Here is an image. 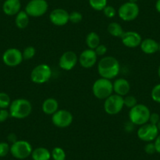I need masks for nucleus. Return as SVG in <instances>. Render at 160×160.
<instances>
[{
	"label": "nucleus",
	"instance_id": "f257e3e1",
	"mask_svg": "<svg viewBox=\"0 0 160 160\" xmlns=\"http://www.w3.org/2000/svg\"><path fill=\"white\" fill-rule=\"evenodd\" d=\"M98 72L101 78H107L109 80L113 79L120 72L119 62L114 57H104L98 62Z\"/></svg>",
	"mask_w": 160,
	"mask_h": 160
},
{
	"label": "nucleus",
	"instance_id": "f03ea898",
	"mask_svg": "<svg viewBox=\"0 0 160 160\" xmlns=\"http://www.w3.org/2000/svg\"><path fill=\"white\" fill-rule=\"evenodd\" d=\"M10 115L17 119H24L32 112V103L24 98H18L11 102L10 105Z\"/></svg>",
	"mask_w": 160,
	"mask_h": 160
},
{
	"label": "nucleus",
	"instance_id": "7ed1b4c3",
	"mask_svg": "<svg viewBox=\"0 0 160 160\" xmlns=\"http://www.w3.org/2000/svg\"><path fill=\"white\" fill-rule=\"evenodd\" d=\"M150 115V109L148 106L143 104H138L130 110L129 118L133 125L140 127L149 122Z\"/></svg>",
	"mask_w": 160,
	"mask_h": 160
},
{
	"label": "nucleus",
	"instance_id": "20e7f679",
	"mask_svg": "<svg viewBox=\"0 0 160 160\" xmlns=\"http://www.w3.org/2000/svg\"><path fill=\"white\" fill-rule=\"evenodd\" d=\"M92 90L95 98L105 100L113 93V82L112 80L101 77L93 82Z\"/></svg>",
	"mask_w": 160,
	"mask_h": 160
},
{
	"label": "nucleus",
	"instance_id": "39448f33",
	"mask_svg": "<svg viewBox=\"0 0 160 160\" xmlns=\"http://www.w3.org/2000/svg\"><path fill=\"white\" fill-rule=\"evenodd\" d=\"M52 76V70L48 64H41L35 66L30 74V78L35 84H43L48 82Z\"/></svg>",
	"mask_w": 160,
	"mask_h": 160
},
{
	"label": "nucleus",
	"instance_id": "423d86ee",
	"mask_svg": "<svg viewBox=\"0 0 160 160\" xmlns=\"http://www.w3.org/2000/svg\"><path fill=\"white\" fill-rule=\"evenodd\" d=\"M33 151L32 144L27 141L18 140L10 146V153L18 159H25L28 158Z\"/></svg>",
	"mask_w": 160,
	"mask_h": 160
},
{
	"label": "nucleus",
	"instance_id": "0eeeda50",
	"mask_svg": "<svg viewBox=\"0 0 160 160\" xmlns=\"http://www.w3.org/2000/svg\"><path fill=\"white\" fill-rule=\"evenodd\" d=\"M124 107L123 97L115 93L106 98L104 103V112L111 115H115L119 113Z\"/></svg>",
	"mask_w": 160,
	"mask_h": 160
},
{
	"label": "nucleus",
	"instance_id": "6e6552de",
	"mask_svg": "<svg viewBox=\"0 0 160 160\" xmlns=\"http://www.w3.org/2000/svg\"><path fill=\"white\" fill-rule=\"evenodd\" d=\"M49 5L47 0H30L24 11L32 18L42 17L48 11Z\"/></svg>",
	"mask_w": 160,
	"mask_h": 160
},
{
	"label": "nucleus",
	"instance_id": "1a4fd4ad",
	"mask_svg": "<svg viewBox=\"0 0 160 160\" xmlns=\"http://www.w3.org/2000/svg\"><path fill=\"white\" fill-rule=\"evenodd\" d=\"M140 9L138 3L127 2L120 6L118 10V15L124 21H132L137 19L139 15Z\"/></svg>",
	"mask_w": 160,
	"mask_h": 160
},
{
	"label": "nucleus",
	"instance_id": "9d476101",
	"mask_svg": "<svg viewBox=\"0 0 160 160\" xmlns=\"http://www.w3.org/2000/svg\"><path fill=\"white\" fill-rule=\"evenodd\" d=\"M158 127L156 125L148 122L142 126H140L139 129L138 130L137 134L138 138L144 142H152L158 137Z\"/></svg>",
	"mask_w": 160,
	"mask_h": 160
},
{
	"label": "nucleus",
	"instance_id": "9b49d317",
	"mask_svg": "<svg viewBox=\"0 0 160 160\" xmlns=\"http://www.w3.org/2000/svg\"><path fill=\"white\" fill-rule=\"evenodd\" d=\"M73 115L65 109L58 110L52 115V122L58 128H66L73 122Z\"/></svg>",
	"mask_w": 160,
	"mask_h": 160
},
{
	"label": "nucleus",
	"instance_id": "f8f14e48",
	"mask_svg": "<svg viewBox=\"0 0 160 160\" xmlns=\"http://www.w3.org/2000/svg\"><path fill=\"white\" fill-rule=\"evenodd\" d=\"M22 52L17 48L7 49L2 55V61L9 67H16L22 63Z\"/></svg>",
	"mask_w": 160,
	"mask_h": 160
},
{
	"label": "nucleus",
	"instance_id": "ddd939ff",
	"mask_svg": "<svg viewBox=\"0 0 160 160\" xmlns=\"http://www.w3.org/2000/svg\"><path fill=\"white\" fill-rule=\"evenodd\" d=\"M78 58L73 51H66L59 59V67L64 71H71L75 67Z\"/></svg>",
	"mask_w": 160,
	"mask_h": 160
},
{
	"label": "nucleus",
	"instance_id": "4468645a",
	"mask_svg": "<svg viewBox=\"0 0 160 160\" xmlns=\"http://www.w3.org/2000/svg\"><path fill=\"white\" fill-rule=\"evenodd\" d=\"M50 21L55 26H64L69 22V13L62 8H57L50 13Z\"/></svg>",
	"mask_w": 160,
	"mask_h": 160
},
{
	"label": "nucleus",
	"instance_id": "2eb2a0df",
	"mask_svg": "<svg viewBox=\"0 0 160 160\" xmlns=\"http://www.w3.org/2000/svg\"><path fill=\"white\" fill-rule=\"evenodd\" d=\"M98 55L94 50L87 49L81 53L78 58V62L83 68H91L96 64L98 61Z\"/></svg>",
	"mask_w": 160,
	"mask_h": 160
},
{
	"label": "nucleus",
	"instance_id": "dca6fc26",
	"mask_svg": "<svg viewBox=\"0 0 160 160\" xmlns=\"http://www.w3.org/2000/svg\"><path fill=\"white\" fill-rule=\"evenodd\" d=\"M120 38L122 40V44L129 48H136V47H140L142 42L141 35L134 31L124 32L123 35Z\"/></svg>",
	"mask_w": 160,
	"mask_h": 160
},
{
	"label": "nucleus",
	"instance_id": "f3484780",
	"mask_svg": "<svg viewBox=\"0 0 160 160\" xmlns=\"http://www.w3.org/2000/svg\"><path fill=\"white\" fill-rule=\"evenodd\" d=\"M113 91L115 94L125 97L130 91V84L128 80L123 78H117L113 82Z\"/></svg>",
	"mask_w": 160,
	"mask_h": 160
},
{
	"label": "nucleus",
	"instance_id": "a211bd4d",
	"mask_svg": "<svg viewBox=\"0 0 160 160\" xmlns=\"http://www.w3.org/2000/svg\"><path fill=\"white\" fill-rule=\"evenodd\" d=\"M140 47L141 51L145 54H154L159 50V43L153 38H148L142 39Z\"/></svg>",
	"mask_w": 160,
	"mask_h": 160
},
{
	"label": "nucleus",
	"instance_id": "6ab92c4d",
	"mask_svg": "<svg viewBox=\"0 0 160 160\" xmlns=\"http://www.w3.org/2000/svg\"><path fill=\"white\" fill-rule=\"evenodd\" d=\"M21 4L20 0H6L2 5L4 13L8 16H16L21 11Z\"/></svg>",
	"mask_w": 160,
	"mask_h": 160
},
{
	"label": "nucleus",
	"instance_id": "aec40b11",
	"mask_svg": "<svg viewBox=\"0 0 160 160\" xmlns=\"http://www.w3.org/2000/svg\"><path fill=\"white\" fill-rule=\"evenodd\" d=\"M58 107H59L58 101L53 98L46 99L42 104V112L46 115H53L58 110Z\"/></svg>",
	"mask_w": 160,
	"mask_h": 160
},
{
	"label": "nucleus",
	"instance_id": "412c9836",
	"mask_svg": "<svg viewBox=\"0 0 160 160\" xmlns=\"http://www.w3.org/2000/svg\"><path fill=\"white\" fill-rule=\"evenodd\" d=\"M31 156L33 160H50L51 152L46 148L38 147L32 151Z\"/></svg>",
	"mask_w": 160,
	"mask_h": 160
},
{
	"label": "nucleus",
	"instance_id": "4be33fe9",
	"mask_svg": "<svg viewBox=\"0 0 160 160\" xmlns=\"http://www.w3.org/2000/svg\"><path fill=\"white\" fill-rule=\"evenodd\" d=\"M30 21V17L24 10H21L15 18V24L20 29H24L28 27Z\"/></svg>",
	"mask_w": 160,
	"mask_h": 160
},
{
	"label": "nucleus",
	"instance_id": "5701e85b",
	"mask_svg": "<svg viewBox=\"0 0 160 160\" xmlns=\"http://www.w3.org/2000/svg\"><path fill=\"white\" fill-rule=\"evenodd\" d=\"M86 44L88 49L95 50L101 44V38L97 32H90L86 37Z\"/></svg>",
	"mask_w": 160,
	"mask_h": 160
},
{
	"label": "nucleus",
	"instance_id": "b1692460",
	"mask_svg": "<svg viewBox=\"0 0 160 160\" xmlns=\"http://www.w3.org/2000/svg\"><path fill=\"white\" fill-rule=\"evenodd\" d=\"M107 29L111 35H112L113 37H116V38H121L122 35H123L124 32H125L122 26L117 22L110 23L108 26Z\"/></svg>",
	"mask_w": 160,
	"mask_h": 160
},
{
	"label": "nucleus",
	"instance_id": "393cba45",
	"mask_svg": "<svg viewBox=\"0 0 160 160\" xmlns=\"http://www.w3.org/2000/svg\"><path fill=\"white\" fill-rule=\"evenodd\" d=\"M90 7L97 11H102L108 6V0H89Z\"/></svg>",
	"mask_w": 160,
	"mask_h": 160
},
{
	"label": "nucleus",
	"instance_id": "a878e982",
	"mask_svg": "<svg viewBox=\"0 0 160 160\" xmlns=\"http://www.w3.org/2000/svg\"><path fill=\"white\" fill-rule=\"evenodd\" d=\"M51 157L53 160H65L66 153L61 147H55L51 152Z\"/></svg>",
	"mask_w": 160,
	"mask_h": 160
},
{
	"label": "nucleus",
	"instance_id": "bb28decb",
	"mask_svg": "<svg viewBox=\"0 0 160 160\" xmlns=\"http://www.w3.org/2000/svg\"><path fill=\"white\" fill-rule=\"evenodd\" d=\"M11 100L7 93L0 92V109H7L10 108Z\"/></svg>",
	"mask_w": 160,
	"mask_h": 160
},
{
	"label": "nucleus",
	"instance_id": "cd10ccee",
	"mask_svg": "<svg viewBox=\"0 0 160 160\" xmlns=\"http://www.w3.org/2000/svg\"><path fill=\"white\" fill-rule=\"evenodd\" d=\"M35 53H36V50L32 46H29L27 47L22 52L23 58L24 60H31L35 57Z\"/></svg>",
	"mask_w": 160,
	"mask_h": 160
},
{
	"label": "nucleus",
	"instance_id": "c85d7f7f",
	"mask_svg": "<svg viewBox=\"0 0 160 160\" xmlns=\"http://www.w3.org/2000/svg\"><path fill=\"white\" fill-rule=\"evenodd\" d=\"M124 101V106H126L128 108L131 109L132 108L134 107L135 105L138 104V100L134 96L132 95H127L123 98Z\"/></svg>",
	"mask_w": 160,
	"mask_h": 160
},
{
	"label": "nucleus",
	"instance_id": "c756f323",
	"mask_svg": "<svg viewBox=\"0 0 160 160\" xmlns=\"http://www.w3.org/2000/svg\"><path fill=\"white\" fill-rule=\"evenodd\" d=\"M82 13L78 11H73L69 13V22L72 24H78L82 21Z\"/></svg>",
	"mask_w": 160,
	"mask_h": 160
},
{
	"label": "nucleus",
	"instance_id": "7c9ffc66",
	"mask_svg": "<svg viewBox=\"0 0 160 160\" xmlns=\"http://www.w3.org/2000/svg\"><path fill=\"white\" fill-rule=\"evenodd\" d=\"M151 97L155 102L160 104V83L157 84L152 88Z\"/></svg>",
	"mask_w": 160,
	"mask_h": 160
},
{
	"label": "nucleus",
	"instance_id": "2f4dec72",
	"mask_svg": "<svg viewBox=\"0 0 160 160\" xmlns=\"http://www.w3.org/2000/svg\"><path fill=\"white\" fill-rule=\"evenodd\" d=\"M10 152V146L7 142H0V158L5 157Z\"/></svg>",
	"mask_w": 160,
	"mask_h": 160
},
{
	"label": "nucleus",
	"instance_id": "473e14b6",
	"mask_svg": "<svg viewBox=\"0 0 160 160\" xmlns=\"http://www.w3.org/2000/svg\"><path fill=\"white\" fill-rule=\"evenodd\" d=\"M104 16L108 18H113L116 15V10L112 6H107L104 10H102Z\"/></svg>",
	"mask_w": 160,
	"mask_h": 160
},
{
	"label": "nucleus",
	"instance_id": "72a5a7b5",
	"mask_svg": "<svg viewBox=\"0 0 160 160\" xmlns=\"http://www.w3.org/2000/svg\"><path fill=\"white\" fill-rule=\"evenodd\" d=\"M94 51L95 53H97V55H98V57H103L106 54V53H107L108 51V49L106 46L103 45V44H100V45L95 49Z\"/></svg>",
	"mask_w": 160,
	"mask_h": 160
},
{
	"label": "nucleus",
	"instance_id": "f704fd0d",
	"mask_svg": "<svg viewBox=\"0 0 160 160\" xmlns=\"http://www.w3.org/2000/svg\"><path fill=\"white\" fill-rule=\"evenodd\" d=\"M144 152L148 155H152V154L155 153L156 150H155V144L152 142H148V144L144 146Z\"/></svg>",
	"mask_w": 160,
	"mask_h": 160
},
{
	"label": "nucleus",
	"instance_id": "c9c22d12",
	"mask_svg": "<svg viewBox=\"0 0 160 160\" xmlns=\"http://www.w3.org/2000/svg\"><path fill=\"white\" fill-rule=\"evenodd\" d=\"M160 121V115L158 113H151L150 118H149V122L150 123L153 124V125H156L158 123V122Z\"/></svg>",
	"mask_w": 160,
	"mask_h": 160
},
{
	"label": "nucleus",
	"instance_id": "e433bc0d",
	"mask_svg": "<svg viewBox=\"0 0 160 160\" xmlns=\"http://www.w3.org/2000/svg\"><path fill=\"white\" fill-rule=\"evenodd\" d=\"M10 116V112L7 109H0V122H5Z\"/></svg>",
	"mask_w": 160,
	"mask_h": 160
},
{
	"label": "nucleus",
	"instance_id": "4c0bfd02",
	"mask_svg": "<svg viewBox=\"0 0 160 160\" xmlns=\"http://www.w3.org/2000/svg\"><path fill=\"white\" fill-rule=\"evenodd\" d=\"M154 144H155L156 152L160 154V134H158V137L155 138V140L154 141Z\"/></svg>",
	"mask_w": 160,
	"mask_h": 160
},
{
	"label": "nucleus",
	"instance_id": "58836bf2",
	"mask_svg": "<svg viewBox=\"0 0 160 160\" xmlns=\"http://www.w3.org/2000/svg\"><path fill=\"white\" fill-rule=\"evenodd\" d=\"M8 140L10 142L12 143V144L14 142H16V141H18L16 134H14V133H10V134L8 136Z\"/></svg>",
	"mask_w": 160,
	"mask_h": 160
},
{
	"label": "nucleus",
	"instance_id": "ea45409f",
	"mask_svg": "<svg viewBox=\"0 0 160 160\" xmlns=\"http://www.w3.org/2000/svg\"><path fill=\"white\" fill-rule=\"evenodd\" d=\"M155 10L158 13H160V0H157L155 2Z\"/></svg>",
	"mask_w": 160,
	"mask_h": 160
},
{
	"label": "nucleus",
	"instance_id": "a19ab883",
	"mask_svg": "<svg viewBox=\"0 0 160 160\" xmlns=\"http://www.w3.org/2000/svg\"><path fill=\"white\" fill-rule=\"evenodd\" d=\"M139 0H129V2H133V3H137Z\"/></svg>",
	"mask_w": 160,
	"mask_h": 160
},
{
	"label": "nucleus",
	"instance_id": "79ce46f5",
	"mask_svg": "<svg viewBox=\"0 0 160 160\" xmlns=\"http://www.w3.org/2000/svg\"><path fill=\"white\" fill-rule=\"evenodd\" d=\"M158 75L160 78V64H159V66H158Z\"/></svg>",
	"mask_w": 160,
	"mask_h": 160
},
{
	"label": "nucleus",
	"instance_id": "37998d69",
	"mask_svg": "<svg viewBox=\"0 0 160 160\" xmlns=\"http://www.w3.org/2000/svg\"><path fill=\"white\" fill-rule=\"evenodd\" d=\"M157 127H158V131L160 132V121H159V122H158V123L157 124Z\"/></svg>",
	"mask_w": 160,
	"mask_h": 160
},
{
	"label": "nucleus",
	"instance_id": "c03bdc74",
	"mask_svg": "<svg viewBox=\"0 0 160 160\" xmlns=\"http://www.w3.org/2000/svg\"><path fill=\"white\" fill-rule=\"evenodd\" d=\"M158 51L160 52V43H159V50H158Z\"/></svg>",
	"mask_w": 160,
	"mask_h": 160
},
{
	"label": "nucleus",
	"instance_id": "a18cd8bd",
	"mask_svg": "<svg viewBox=\"0 0 160 160\" xmlns=\"http://www.w3.org/2000/svg\"><path fill=\"white\" fill-rule=\"evenodd\" d=\"M20 1H21V0H20Z\"/></svg>",
	"mask_w": 160,
	"mask_h": 160
}]
</instances>
